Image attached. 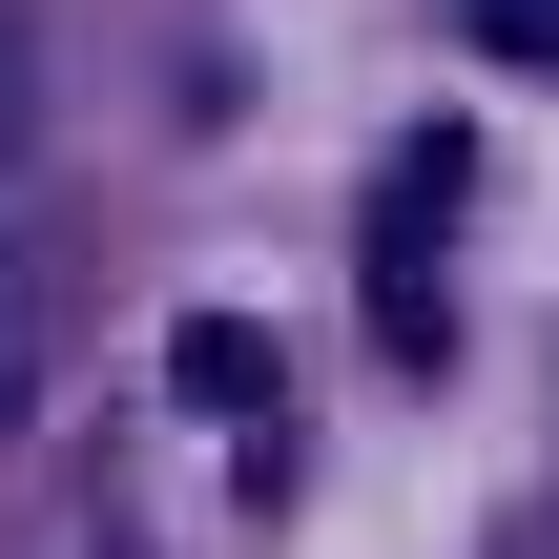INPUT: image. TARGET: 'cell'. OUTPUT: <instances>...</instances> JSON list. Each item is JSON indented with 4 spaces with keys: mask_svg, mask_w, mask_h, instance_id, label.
Instances as JSON below:
<instances>
[{
    "mask_svg": "<svg viewBox=\"0 0 559 559\" xmlns=\"http://www.w3.org/2000/svg\"><path fill=\"white\" fill-rule=\"evenodd\" d=\"M456 187H477L456 145H394V166H373V353H394V373L456 353V311H436V228H456Z\"/></svg>",
    "mask_w": 559,
    "mask_h": 559,
    "instance_id": "1",
    "label": "cell"
},
{
    "mask_svg": "<svg viewBox=\"0 0 559 559\" xmlns=\"http://www.w3.org/2000/svg\"><path fill=\"white\" fill-rule=\"evenodd\" d=\"M166 373H187L207 415H270V332H249V311H187V332H166Z\"/></svg>",
    "mask_w": 559,
    "mask_h": 559,
    "instance_id": "2",
    "label": "cell"
},
{
    "mask_svg": "<svg viewBox=\"0 0 559 559\" xmlns=\"http://www.w3.org/2000/svg\"><path fill=\"white\" fill-rule=\"evenodd\" d=\"M456 21H477L498 62H559V0H456Z\"/></svg>",
    "mask_w": 559,
    "mask_h": 559,
    "instance_id": "3",
    "label": "cell"
},
{
    "mask_svg": "<svg viewBox=\"0 0 559 559\" xmlns=\"http://www.w3.org/2000/svg\"><path fill=\"white\" fill-rule=\"evenodd\" d=\"M0 145H21V21H0Z\"/></svg>",
    "mask_w": 559,
    "mask_h": 559,
    "instance_id": "4",
    "label": "cell"
}]
</instances>
